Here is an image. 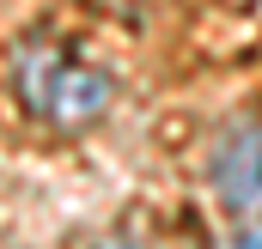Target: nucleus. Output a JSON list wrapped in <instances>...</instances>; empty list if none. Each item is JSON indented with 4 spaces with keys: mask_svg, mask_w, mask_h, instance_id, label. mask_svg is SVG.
I'll list each match as a JSON object with an SVG mask.
<instances>
[{
    "mask_svg": "<svg viewBox=\"0 0 262 249\" xmlns=\"http://www.w3.org/2000/svg\"><path fill=\"white\" fill-rule=\"evenodd\" d=\"M12 85H18L25 110L43 116L49 128H85V122H98L110 110V97H116L110 73L73 61L61 43H25L12 55Z\"/></svg>",
    "mask_w": 262,
    "mask_h": 249,
    "instance_id": "1",
    "label": "nucleus"
},
{
    "mask_svg": "<svg viewBox=\"0 0 262 249\" xmlns=\"http://www.w3.org/2000/svg\"><path fill=\"white\" fill-rule=\"evenodd\" d=\"M207 170H213V188H220L232 207H262V122L256 116L232 122L213 140Z\"/></svg>",
    "mask_w": 262,
    "mask_h": 249,
    "instance_id": "2",
    "label": "nucleus"
},
{
    "mask_svg": "<svg viewBox=\"0 0 262 249\" xmlns=\"http://www.w3.org/2000/svg\"><path fill=\"white\" fill-rule=\"evenodd\" d=\"M104 249H134V243H122V237H116V243H104Z\"/></svg>",
    "mask_w": 262,
    "mask_h": 249,
    "instance_id": "4",
    "label": "nucleus"
},
{
    "mask_svg": "<svg viewBox=\"0 0 262 249\" xmlns=\"http://www.w3.org/2000/svg\"><path fill=\"white\" fill-rule=\"evenodd\" d=\"M226 249H262V231H238V237H232Z\"/></svg>",
    "mask_w": 262,
    "mask_h": 249,
    "instance_id": "3",
    "label": "nucleus"
}]
</instances>
